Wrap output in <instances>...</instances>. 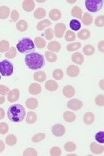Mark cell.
<instances>
[{
    "label": "cell",
    "mask_w": 104,
    "mask_h": 156,
    "mask_svg": "<svg viewBox=\"0 0 104 156\" xmlns=\"http://www.w3.org/2000/svg\"><path fill=\"white\" fill-rule=\"evenodd\" d=\"M9 42L6 40H2L0 42V52L4 53L8 51L9 49Z\"/></svg>",
    "instance_id": "cell-39"
},
{
    "label": "cell",
    "mask_w": 104,
    "mask_h": 156,
    "mask_svg": "<svg viewBox=\"0 0 104 156\" xmlns=\"http://www.w3.org/2000/svg\"><path fill=\"white\" fill-rule=\"evenodd\" d=\"M67 29V27H66V25L63 23H58L55 25L54 27V32L56 37H58V38H60L63 36L65 32Z\"/></svg>",
    "instance_id": "cell-8"
},
{
    "label": "cell",
    "mask_w": 104,
    "mask_h": 156,
    "mask_svg": "<svg viewBox=\"0 0 104 156\" xmlns=\"http://www.w3.org/2000/svg\"><path fill=\"white\" fill-rule=\"evenodd\" d=\"M80 73V69L77 65H71L67 68V74L70 77H77Z\"/></svg>",
    "instance_id": "cell-10"
},
{
    "label": "cell",
    "mask_w": 104,
    "mask_h": 156,
    "mask_svg": "<svg viewBox=\"0 0 104 156\" xmlns=\"http://www.w3.org/2000/svg\"><path fill=\"white\" fill-rule=\"evenodd\" d=\"M17 139L16 135H12V134L9 135L6 138V144L9 146H11V147L16 145L17 144Z\"/></svg>",
    "instance_id": "cell-34"
},
{
    "label": "cell",
    "mask_w": 104,
    "mask_h": 156,
    "mask_svg": "<svg viewBox=\"0 0 104 156\" xmlns=\"http://www.w3.org/2000/svg\"><path fill=\"white\" fill-rule=\"evenodd\" d=\"M26 106L30 110H34L38 105V101L35 98H29L26 101Z\"/></svg>",
    "instance_id": "cell-17"
},
{
    "label": "cell",
    "mask_w": 104,
    "mask_h": 156,
    "mask_svg": "<svg viewBox=\"0 0 104 156\" xmlns=\"http://www.w3.org/2000/svg\"><path fill=\"white\" fill-rule=\"evenodd\" d=\"M0 80H1V76H0Z\"/></svg>",
    "instance_id": "cell-59"
},
{
    "label": "cell",
    "mask_w": 104,
    "mask_h": 156,
    "mask_svg": "<svg viewBox=\"0 0 104 156\" xmlns=\"http://www.w3.org/2000/svg\"><path fill=\"white\" fill-rule=\"evenodd\" d=\"M42 91V87L38 83H33L29 87V92L32 95L39 94Z\"/></svg>",
    "instance_id": "cell-14"
},
{
    "label": "cell",
    "mask_w": 104,
    "mask_h": 156,
    "mask_svg": "<svg viewBox=\"0 0 104 156\" xmlns=\"http://www.w3.org/2000/svg\"><path fill=\"white\" fill-rule=\"evenodd\" d=\"M99 86L101 87V90H103V80H101L99 83Z\"/></svg>",
    "instance_id": "cell-56"
},
{
    "label": "cell",
    "mask_w": 104,
    "mask_h": 156,
    "mask_svg": "<svg viewBox=\"0 0 104 156\" xmlns=\"http://www.w3.org/2000/svg\"><path fill=\"white\" fill-rule=\"evenodd\" d=\"M45 1H39V0H38V1H37V2H38V3H42V2H45Z\"/></svg>",
    "instance_id": "cell-58"
},
{
    "label": "cell",
    "mask_w": 104,
    "mask_h": 156,
    "mask_svg": "<svg viewBox=\"0 0 104 156\" xmlns=\"http://www.w3.org/2000/svg\"><path fill=\"white\" fill-rule=\"evenodd\" d=\"M9 92V88L5 86V85H0V94L1 95H6Z\"/></svg>",
    "instance_id": "cell-50"
},
{
    "label": "cell",
    "mask_w": 104,
    "mask_h": 156,
    "mask_svg": "<svg viewBox=\"0 0 104 156\" xmlns=\"http://www.w3.org/2000/svg\"><path fill=\"white\" fill-rule=\"evenodd\" d=\"M83 102L77 99H71L67 103V107L69 108L70 110H74V111L80 110L81 108L83 107Z\"/></svg>",
    "instance_id": "cell-7"
},
{
    "label": "cell",
    "mask_w": 104,
    "mask_h": 156,
    "mask_svg": "<svg viewBox=\"0 0 104 156\" xmlns=\"http://www.w3.org/2000/svg\"><path fill=\"white\" fill-rule=\"evenodd\" d=\"M54 36V31L52 29H47L45 30V38L48 40H52Z\"/></svg>",
    "instance_id": "cell-49"
},
{
    "label": "cell",
    "mask_w": 104,
    "mask_h": 156,
    "mask_svg": "<svg viewBox=\"0 0 104 156\" xmlns=\"http://www.w3.org/2000/svg\"><path fill=\"white\" fill-rule=\"evenodd\" d=\"M90 151L92 153L99 155L102 153L104 151V147L102 145H99L96 142H92L90 144Z\"/></svg>",
    "instance_id": "cell-11"
},
{
    "label": "cell",
    "mask_w": 104,
    "mask_h": 156,
    "mask_svg": "<svg viewBox=\"0 0 104 156\" xmlns=\"http://www.w3.org/2000/svg\"><path fill=\"white\" fill-rule=\"evenodd\" d=\"M9 119L11 122L20 123L24 120L26 111L24 108L20 104H14L10 106L7 112Z\"/></svg>",
    "instance_id": "cell-2"
},
{
    "label": "cell",
    "mask_w": 104,
    "mask_h": 156,
    "mask_svg": "<svg viewBox=\"0 0 104 156\" xmlns=\"http://www.w3.org/2000/svg\"><path fill=\"white\" fill-rule=\"evenodd\" d=\"M72 62L77 65H82L84 62V57L79 52H76L72 56Z\"/></svg>",
    "instance_id": "cell-15"
},
{
    "label": "cell",
    "mask_w": 104,
    "mask_h": 156,
    "mask_svg": "<svg viewBox=\"0 0 104 156\" xmlns=\"http://www.w3.org/2000/svg\"><path fill=\"white\" fill-rule=\"evenodd\" d=\"M45 87L49 92H54L56 91L58 88V85L56 82L54 80H47L45 83Z\"/></svg>",
    "instance_id": "cell-13"
},
{
    "label": "cell",
    "mask_w": 104,
    "mask_h": 156,
    "mask_svg": "<svg viewBox=\"0 0 104 156\" xmlns=\"http://www.w3.org/2000/svg\"><path fill=\"white\" fill-rule=\"evenodd\" d=\"M81 47L80 42H73V43L69 44L67 46V50L68 51H74L79 49Z\"/></svg>",
    "instance_id": "cell-35"
},
{
    "label": "cell",
    "mask_w": 104,
    "mask_h": 156,
    "mask_svg": "<svg viewBox=\"0 0 104 156\" xmlns=\"http://www.w3.org/2000/svg\"><path fill=\"white\" fill-rule=\"evenodd\" d=\"M90 37V31L86 29H83L78 32V37L81 40H88Z\"/></svg>",
    "instance_id": "cell-27"
},
{
    "label": "cell",
    "mask_w": 104,
    "mask_h": 156,
    "mask_svg": "<svg viewBox=\"0 0 104 156\" xmlns=\"http://www.w3.org/2000/svg\"><path fill=\"white\" fill-rule=\"evenodd\" d=\"M82 22L83 24L85 25V26H90V25L92 23L93 18L92 16L90 14H89L88 12H85L83 15V17H82Z\"/></svg>",
    "instance_id": "cell-28"
},
{
    "label": "cell",
    "mask_w": 104,
    "mask_h": 156,
    "mask_svg": "<svg viewBox=\"0 0 104 156\" xmlns=\"http://www.w3.org/2000/svg\"><path fill=\"white\" fill-rule=\"evenodd\" d=\"M63 76H64V73H63V70L60 69H55L54 72H53V77L56 80H61Z\"/></svg>",
    "instance_id": "cell-40"
},
{
    "label": "cell",
    "mask_w": 104,
    "mask_h": 156,
    "mask_svg": "<svg viewBox=\"0 0 104 156\" xmlns=\"http://www.w3.org/2000/svg\"><path fill=\"white\" fill-rule=\"evenodd\" d=\"M47 49L52 51L58 52L61 49V45L57 41H52L48 44Z\"/></svg>",
    "instance_id": "cell-18"
},
{
    "label": "cell",
    "mask_w": 104,
    "mask_h": 156,
    "mask_svg": "<svg viewBox=\"0 0 104 156\" xmlns=\"http://www.w3.org/2000/svg\"><path fill=\"white\" fill-rule=\"evenodd\" d=\"M65 40L67 42H72L74 40H75L76 39V35L74 32H72V31H67V33L65 34Z\"/></svg>",
    "instance_id": "cell-42"
},
{
    "label": "cell",
    "mask_w": 104,
    "mask_h": 156,
    "mask_svg": "<svg viewBox=\"0 0 104 156\" xmlns=\"http://www.w3.org/2000/svg\"><path fill=\"white\" fill-rule=\"evenodd\" d=\"M95 25L98 27H102L104 25V16H99L96 17L95 21Z\"/></svg>",
    "instance_id": "cell-45"
},
{
    "label": "cell",
    "mask_w": 104,
    "mask_h": 156,
    "mask_svg": "<svg viewBox=\"0 0 104 156\" xmlns=\"http://www.w3.org/2000/svg\"><path fill=\"white\" fill-rule=\"evenodd\" d=\"M65 150L67 152H73L77 148V146L72 142H68L65 144Z\"/></svg>",
    "instance_id": "cell-38"
},
{
    "label": "cell",
    "mask_w": 104,
    "mask_h": 156,
    "mask_svg": "<svg viewBox=\"0 0 104 156\" xmlns=\"http://www.w3.org/2000/svg\"><path fill=\"white\" fill-rule=\"evenodd\" d=\"M63 94L65 97L71 98L75 94V89L72 85H66L63 90Z\"/></svg>",
    "instance_id": "cell-12"
},
{
    "label": "cell",
    "mask_w": 104,
    "mask_h": 156,
    "mask_svg": "<svg viewBox=\"0 0 104 156\" xmlns=\"http://www.w3.org/2000/svg\"><path fill=\"white\" fill-rule=\"evenodd\" d=\"M35 45L36 46L38 49H42L46 46V41L40 37H36L34 40Z\"/></svg>",
    "instance_id": "cell-32"
},
{
    "label": "cell",
    "mask_w": 104,
    "mask_h": 156,
    "mask_svg": "<svg viewBox=\"0 0 104 156\" xmlns=\"http://www.w3.org/2000/svg\"><path fill=\"white\" fill-rule=\"evenodd\" d=\"M34 79L38 82H44L47 79V74L46 73L43 71H39L35 72L34 76Z\"/></svg>",
    "instance_id": "cell-22"
},
{
    "label": "cell",
    "mask_w": 104,
    "mask_h": 156,
    "mask_svg": "<svg viewBox=\"0 0 104 156\" xmlns=\"http://www.w3.org/2000/svg\"><path fill=\"white\" fill-rule=\"evenodd\" d=\"M22 8L27 12H31L35 8V2L31 0H26L22 3Z\"/></svg>",
    "instance_id": "cell-16"
},
{
    "label": "cell",
    "mask_w": 104,
    "mask_h": 156,
    "mask_svg": "<svg viewBox=\"0 0 104 156\" xmlns=\"http://www.w3.org/2000/svg\"><path fill=\"white\" fill-rule=\"evenodd\" d=\"M52 132L55 136L61 137L65 133V128L63 124H55L52 128Z\"/></svg>",
    "instance_id": "cell-6"
},
{
    "label": "cell",
    "mask_w": 104,
    "mask_h": 156,
    "mask_svg": "<svg viewBox=\"0 0 104 156\" xmlns=\"http://www.w3.org/2000/svg\"><path fill=\"white\" fill-rule=\"evenodd\" d=\"M37 121V115L34 112H28L26 122L29 124H33L35 123Z\"/></svg>",
    "instance_id": "cell-30"
},
{
    "label": "cell",
    "mask_w": 104,
    "mask_h": 156,
    "mask_svg": "<svg viewBox=\"0 0 104 156\" xmlns=\"http://www.w3.org/2000/svg\"><path fill=\"white\" fill-rule=\"evenodd\" d=\"M46 15L47 12L43 8H38L34 12V17L38 20L44 18Z\"/></svg>",
    "instance_id": "cell-26"
},
{
    "label": "cell",
    "mask_w": 104,
    "mask_h": 156,
    "mask_svg": "<svg viewBox=\"0 0 104 156\" xmlns=\"http://www.w3.org/2000/svg\"><path fill=\"white\" fill-rule=\"evenodd\" d=\"M37 151L33 148H28L23 153L24 156H36Z\"/></svg>",
    "instance_id": "cell-43"
},
{
    "label": "cell",
    "mask_w": 104,
    "mask_h": 156,
    "mask_svg": "<svg viewBox=\"0 0 104 156\" xmlns=\"http://www.w3.org/2000/svg\"><path fill=\"white\" fill-rule=\"evenodd\" d=\"M11 17L13 21L17 22V20L19 19V12H17L16 10H13V11L11 12Z\"/></svg>",
    "instance_id": "cell-51"
},
{
    "label": "cell",
    "mask_w": 104,
    "mask_h": 156,
    "mask_svg": "<svg viewBox=\"0 0 104 156\" xmlns=\"http://www.w3.org/2000/svg\"><path fill=\"white\" fill-rule=\"evenodd\" d=\"M5 149V144L3 141L0 140V153H2Z\"/></svg>",
    "instance_id": "cell-53"
},
{
    "label": "cell",
    "mask_w": 104,
    "mask_h": 156,
    "mask_svg": "<svg viewBox=\"0 0 104 156\" xmlns=\"http://www.w3.org/2000/svg\"><path fill=\"white\" fill-rule=\"evenodd\" d=\"M25 63L29 69L36 70L42 68L45 65L44 56L39 53L33 52L25 56Z\"/></svg>",
    "instance_id": "cell-1"
},
{
    "label": "cell",
    "mask_w": 104,
    "mask_h": 156,
    "mask_svg": "<svg viewBox=\"0 0 104 156\" xmlns=\"http://www.w3.org/2000/svg\"><path fill=\"white\" fill-rule=\"evenodd\" d=\"M0 73L4 76H9L13 73V66L11 62L4 60L0 62Z\"/></svg>",
    "instance_id": "cell-5"
},
{
    "label": "cell",
    "mask_w": 104,
    "mask_h": 156,
    "mask_svg": "<svg viewBox=\"0 0 104 156\" xmlns=\"http://www.w3.org/2000/svg\"><path fill=\"white\" fill-rule=\"evenodd\" d=\"M45 137H46V135H45V133H38V134L35 135L34 136L32 137V142L35 143L41 142V141L45 139Z\"/></svg>",
    "instance_id": "cell-41"
},
{
    "label": "cell",
    "mask_w": 104,
    "mask_h": 156,
    "mask_svg": "<svg viewBox=\"0 0 104 156\" xmlns=\"http://www.w3.org/2000/svg\"><path fill=\"white\" fill-rule=\"evenodd\" d=\"M52 24V23L50 22V20L46 19L44 20H42V21H40L39 23H38L36 26V29H38V31H41L42 30H44L45 28H47V27L51 26Z\"/></svg>",
    "instance_id": "cell-21"
},
{
    "label": "cell",
    "mask_w": 104,
    "mask_h": 156,
    "mask_svg": "<svg viewBox=\"0 0 104 156\" xmlns=\"http://www.w3.org/2000/svg\"><path fill=\"white\" fill-rule=\"evenodd\" d=\"M50 155L52 156H60L61 155V150L58 147H53L50 151Z\"/></svg>",
    "instance_id": "cell-48"
},
{
    "label": "cell",
    "mask_w": 104,
    "mask_h": 156,
    "mask_svg": "<svg viewBox=\"0 0 104 156\" xmlns=\"http://www.w3.org/2000/svg\"><path fill=\"white\" fill-rule=\"evenodd\" d=\"M45 57H46L48 61L50 62H54L57 60V56L52 51H47L45 53Z\"/></svg>",
    "instance_id": "cell-37"
},
{
    "label": "cell",
    "mask_w": 104,
    "mask_h": 156,
    "mask_svg": "<svg viewBox=\"0 0 104 156\" xmlns=\"http://www.w3.org/2000/svg\"><path fill=\"white\" fill-rule=\"evenodd\" d=\"M20 98V91L18 89H13L10 91L8 94V101L10 103H14L17 101Z\"/></svg>",
    "instance_id": "cell-9"
},
{
    "label": "cell",
    "mask_w": 104,
    "mask_h": 156,
    "mask_svg": "<svg viewBox=\"0 0 104 156\" xmlns=\"http://www.w3.org/2000/svg\"><path fill=\"white\" fill-rule=\"evenodd\" d=\"M5 102V97L0 95V104H3Z\"/></svg>",
    "instance_id": "cell-55"
},
{
    "label": "cell",
    "mask_w": 104,
    "mask_h": 156,
    "mask_svg": "<svg viewBox=\"0 0 104 156\" xmlns=\"http://www.w3.org/2000/svg\"><path fill=\"white\" fill-rule=\"evenodd\" d=\"M81 22L77 20H72L70 22V27L74 31H78L81 29Z\"/></svg>",
    "instance_id": "cell-33"
},
{
    "label": "cell",
    "mask_w": 104,
    "mask_h": 156,
    "mask_svg": "<svg viewBox=\"0 0 104 156\" xmlns=\"http://www.w3.org/2000/svg\"><path fill=\"white\" fill-rule=\"evenodd\" d=\"M17 49L21 54H24L28 51H31L35 49V44L31 38H25L20 40L17 44Z\"/></svg>",
    "instance_id": "cell-3"
},
{
    "label": "cell",
    "mask_w": 104,
    "mask_h": 156,
    "mask_svg": "<svg viewBox=\"0 0 104 156\" xmlns=\"http://www.w3.org/2000/svg\"><path fill=\"white\" fill-rule=\"evenodd\" d=\"M63 118H64L65 122L68 123H72L76 119V115L72 112L66 111L63 114Z\"/></svg>",
    "instance_id": "cell-23"
},
{
    "label": "cell",
    "mask_w": 104,
    "mask_h": 156,
    "mask_svg": "<svg viewBox=\"0 0 104 156\" xmlns=\"http://www.w3.org/2000/svg\"><path fill=\"white\" fill-rule=\"evenodd\" d=\"M72 16L75 17V18H78L81 20L82 18V16H83V11L79 6H76L74 7L72 10Z\"/></svg>",
    "instance_id": "cell-25"
},
{
    "label": "cell",
    "mask_w": 104,
    "mask_h": 156,
    "mask_svg": "<svg viewBox=\"0 0 104 156\" xmlns=\"http://www.w3.org/2000/svg\"><path fill=\"white\" fill-rule=\"evenodd\" d=\"M5 116V112H4V110L3 108H0V120L4 119V117Z\"/></svg>",
    "instance_id": "cell-54"
},
{
    "label": "cell",
    "mask_w": 104,
    "mask_h": 156,
    "mask_svg": "<svg viewBox=\"0 0 104 156\" xmlns=\"http://www.w3.org/2000/svg\"><path fill=\"white\" fill-rule=\"evenodd\" d=\"M16 55H17L16 49L14 47H11V48L9 49V51L6 52V54H5V56H6L7 58L11 59V58H14L16 56Z\"/></svg>",
    "instance_id": "cell-36"
},
{
    "label": "cell",
    "mask_w": 104,
    "mask_h": 156,
    "mask_svg": "<svg viewBox=\"0 0 104 156\" xmlns=\"http://www.w3.org/2000/svg\"><path fill=\"white\" fill-rule=\"evenodd\" d=\"M11 10L7 6H0V19L5 20L9 16Z\"/></svg>",
    "instance_id": "cell-24"
},
{
    "label": "cell",
    "mask_w": 104,
    "mask_h": 156,
    "mask_svg": "<svg viewBox=\"0 0 104 156\" xmlns=\"http://www.w3.org/2000/svg\"><path fill=\"white\" fill-rule=\"evenodd\" d=\"M95 140L96 142L99 143H101V144H103L104 143V132L103 131H100L96 133L95 135Z\"/></svg>",
    "instance_id": "cell-47"
},
{
    "label": "cell",
    "mask_w": 104,
    "mask_h": 156,
    "mask_svg": "<svg viewBox=\"0 0 104 156\" xmlns=\"http://www.w3.org/2000/svg\"><path fill=\"white\" fill-rule=\"evenodd\" d=\"M103 43H104V42H103V40H101V41H100L99 42V44H98V49L99 50V51H101V52H103V51H104V49H103Z\"/></svg>",
    "instance_id": "cell-52"
},
{
    "label": "cell",
    "mask_w": 104,
    "mask_h": 156,
    "mask_svg": "<svg viewBox=\"0 0 104 156\" xmlns=\"http://www.w3.org/2000/svg\"><path fill=\"white\" fill-rule=\"evenodd\" d=\"M16 27L18 31H21V32H24L25 31H27L28 29V23L25 21V20H20L17 22L16 24Z\"/></svg>",
    "instance_id": "cell-29"
},
{
    "label": "cell",
    "mask_w": 104,
    "mask_h": 156,
    "mask_svg": "<svg viewBox=\"0 0 104 156\" xmlns=\"http://www.w3.org/2000/svg\"><path fill=\"white\" fill-rule=\"evenodd\" d=\"M76 0H73V1H71V0H68L67 1V2L68 3H70V4H74V3H76Z\"/></svg>",
    "instance_id": "cell-57"
},
{
    "label": "cell",
    "mask_w": 104,
    "mask_h": 156,
    "mask_svg": "<svg viewBox=\"0 0 104 156\" xmlns=\"http://www.w3.org/2000/svg\"><path fill=\"white\" fill-rule=\"evenodd\" d=\"M9 131V126L6 123H0V134L5 135Z\"/></svg>",
    "instance_id": "cell-44"
},
{
    "label": "cell",
    "mask_w": 104,
    "mask_h": 156,
    "mask_svg": "<svg viewBox=\"0 0 104 156\" xmlns=\"http://www.w3.org/2000/svg\"><path fill=\"white\" fill-rule=\"evenodd\" d=\"M0 57H1V55H0Z\"/></svg>",
    "instance_id": "cell-60"
},
{
    "label": "cell",
    "mask_w": 104,
    "mask_h": 156,
    "mask_svg": "<svg viewBox=\"0 0 104 156\" xmlns=\"http://www.w3.org/2000/svg\"><path fill=\"white\" fill-rule=\"evenodd\" d=\"M83 51L84 53V54L86 55V56H92V55L95 53V49L92 45L91 44H87L83 47Z\"/></svg>",
    "instance_id": "cell-31"
},
{
    "label": "cell",
    "mask_w": 104,
    "mask_h": 156,
    "mask_svg": "<svg viewBox=\"0 0 104 156\" xmlns=\"http://www.w3.org/2000/svg\"><path fill=\"white\" fill-rule=\"evenodd\" d=\"M95 103L98 106L103 107L104 105V97L103 94L98 95L97 97L95 98Z\"/></svg>",
    "instance_id": "cell-46"
},
{
    "label": "cell",
    "mask_w": 104,
    "mask_h": 156,
    "mask_svg": "<svg viewBox=\"0 0 104 156\" xmlns=\"http://www.w3.org/2000/svg\"><path fill=\"white\" fill-rule=\"evenodd\" d=\"M49 17L53 21H58L61 18V12L56 9L51 10L49 12Z\"/></svg>",
    "instance_id": "cell-20"
},
{
    "label": "cell",
    "mask_w": 104,
    "mask_h": 156,
    "mask_svg": "<svg viewBox=\"0 0 104 156\" xmlns=\"http://www.w3.org/2000/svg\"><path fill=\"white\" fill-rule=\"evenodd\" d=\"M95 115H94L92 112H88L87 113H85L84 116H83V122L87 125H91L94 122H95Z\"/></svg>",
    "instance_id": "cell-19"
},
{
    "label": "cell",
    "mask_w": 104,
    "mask_h": 156,
    "mask_svg": "<svg viewBox=\"0 0 104 156\" xmlns=\"http://www.w3.org/2000/svg\"><path fill=\"white\" fill-rule=\"evenodd\" d=\"M103 0H86L85 7L88 11L92 12H97L103 8Z\"/></svg>",
    "instance_id": "cell-4"
}]
</instances>
